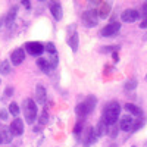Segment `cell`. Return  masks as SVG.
<instances>
[{
	"label": "cell",
	"instance_id": "10",
	"mask_svg": "<svg viewBox=\"0 0 147 147\" xmlns=\"http://www.w3.org/2000/svg\"><path fill=\"white\" fill-rule=\"evenodd\" d=\"M24 59H25V52H24V49H21V47L13 50L10 55V62L13 65H21L24 62Z\"/></svg>",
	"mask_w": 147,
	"mask_h": 147
},
{
	"label": "cell",
	"instance_id": "35",
	"mask_svg": "<svg viewBox=\"0 0 147 147\" xmlns=\"http://www.w3.org/2000/svg\"><path fill=\"white\" fill-rule=\"evenodd\" d=\"M146 80H147V77H146Z\"/></svg>",
	"mask_w": 147,
	"mask_h": 147
},
{
	"label": "cell",
	"instance_id": "31",
	"mask_svg": "<svg viewBox=\"0 0 147 147\" xmlns=\"http://www.w3.org/2000/svg\"><path fill=\"white\" fill-rule=\"evenodd\" d=\"M3 21H5L3 18H0V27H2V24H3Z\"/></svg>",
	"mask_w": 147,
	"mask_h": 147
},
{
	"label": "cell",
	"instance_id": "25",
	"mask_svg": "<svg viewBox=\"0 0 147 147\" xmlns=\"http://www.w3.org/2000/svg\"><path fill=\"white\" fill-rule=\"evenodd\" d=\"M47 121H49V113H47V112H46V110H44V112L41 113V118H40V122H41V124L44 125V124H46V122H47Z\"/></svg>",
	"mask_w": 147,
	"mask_h": 147
},
{
	"label": "cell",
	"instance_id": "12",
	"mask_svg": "<svg viewBox=\"0 0 147 147\" xmlns=\"http://www.w3.org/2000/svg\"><path fill=\"white\" fill-rule=\"evenodd\" d=\"M49 7H50V12H52V15H53V18H55L56 21L62 19V16H63V13H62V6H60L57 2H50V3H49Z\"/></svg>",
	"mask_w": 147,
	"mask_h": 147
},
{
	"label": "cell",
	"instance_id": "29",
	"mask_svg": "<svg viewBox=\"0 0 147 147\" xmlns=\"http://www.w3.org/2000/svg\"><path fill=\"white\" fill-rule=\"evenodd\" d=\"M113 60H115V62H118V60H119V57H118L116 53H113Z\"/></svg>",
	"mask_w": 147,
	"mask_h": 147
},
{
	"label": "cell",
	"instance_id": "21",
	"mask_svg": "<svg viewBox=\"0 0 147 147\" xmlns=\"http://www.w3.org/2000/svg\"><path fill=\"white\" fill-rule=\"evenodd\" d=\"M9 72H10V63L7 60H3V62L0 63V74H2V75H7Z\"/></svg>",
	"mask_w": 147,
	"mask_h": 147
},
{
	"label": "cell",
	"instance_id": "17",
	"mask_svg": "<svg viewBox=\"0 0 147 147\" xmlns=\"http://www.w3.org/2000/svg\"><path fill=\"white\" fill-rule=\"evenodd\" d=\"M37 63H38V66H40V69L44 72V74H49L53 68L50 66V63L47 62V59H44V57H41V59H38L37 60Z\"/></svg>",
	"mask_w": 147,
	"mask_h": 147
},
{
	"label": "cell",
	"instance_id": "5",
	"mask_svg": "<svg viewBox=\"0 0 147 147\" xmlns=\"http://www.w3.org/2000/svg\"><path fill=\"white\" fill-rule=\"evenodd\" d=\"M97 138H99V137L96 136L94 128H93V127H87V128H85V131H84V134H82V144H84L85 147H88V146H91L93 143H96Z\"/></svg>",
	"mask_w": 147,
	"mask_h": 147
},
{
	"label": "cell",
	"instance_id": "7",
	"mask_svg": "<svg viewBox=\"0 0 147 147\" xmlns=\"http://www.w3.org/2000/svg\"><path fill=\"white\" fill-rule=\"evenodd\" d=\"M119 30H121V24H118V22H112V24L106 25V27L100 31V35H102V37H113V35L118 34Z\"/></svg>",
	"mask_w": 147,
	"mask_h": 147
},
{
	"label": "cell",
	"instance_id": "33",
	"mask_svg": "<svg viewBox=\"0 0 147 147\" xmlns=\"http://www.w3.org/2000/svg\"><path fill=\"white\" fill-rule=\"evenodd\" d=\"M0 143H3V140H2V136H0Z\"/></svg>",
	"mask_w": 147,
	"mask_h": 147
},
{
	"label": "cell",
	"instance_id": "1",
	"mask_svg": "<svg viewBox=\"0 0 147 147\" xmlns=\"http://www.w3.org/2000/svg\"><path fill=\"white\" fill-rule=\"evenodd\" d=\"M119 112H121V106L118 102H112L109 103L105 110H103V116H102V122L103 124H106L107 127L109 125H113L116 124L118 121V116H119Z\"/></svg>",
	"mask_w": 147,
	"mask_h": 147
},
{
	"label": "cell",
	"instance_id": "2",
	"mask_svg": "<svg viewBox=\"0 0 147 147\" xmlns=\"http://www.w3.org/2000/svg\"><path fill=\"white\" fill-rule=\"evenodd\" d=\"M24 106V116H25V121L28 124H34L35 119H37V106H35V102L32 99H25L22 103Z\"/></svg>",
	"mask_w": 147,
	"mask_h": 147
},
{
	"label": "cell",
	"instance_id": "24",
	"mask_svg": "<svg viewBox=\"0 0 147 147\" xmlns=\"http://www.w3.org/2000/svg\"><path fill=\"white\" fill-rule=\"evenodd\" d=\"M143 124H144V121H143V119H138V121L136 122V124H132V127H131V131H137V129H138V128H140Z\"/></svg>",
	"mask_w": 147,
	"mask_h": 147
},
{
	"label": "cell",
	"instance_id": "13",
	"mask_svg": "<svg viewBox=\"0 0 147 147\" xmlns=\"http://www.w3.org/2000/svg\"><path fill=\"white\" fill-rule=\"evenodd\" d=\"M46 88L43 87V85H37V88H35V100L37 103H40V105H44L46 103Z\"/></svg>",
	"mask_w": 147,
	"mask_h": 147
},
{
	"label": "cell",
	"instance_id": "32",
	"mask_svg": "<svg viewBox=\"0 0 147 147\" xmlns=\"http://www.w3.org/2000/svg\"><path fill=\"white\" fill-rule=\"evenodd\" d=\"M144 40H147V32H146V35H144Z\"/></svg>",
	"mask_w": 147,
	"mask_h": 147
},
{
	"label": "cell",
	"instance_id": "16",
	"mask_svg": "<svg viewBox=\"0 0 147 147\" xmlns=\"http://www.w3.org/2000/svg\"><path fill=\"white\" fill-rule=\"evenodd\" d=\"M125 110H127V112H129V113H132L134 116H141L143 115V110L138 106L132 105V103H127L125 105Z\"/></svg>",
	"mask_w": 147,
	"mask_h": 147
},
{
	"label": "cell",
	"instance_id": "27",
	"mask_svg": "<svg viewBox=\"0 0 147 147\" xmlns=\"http://www.w3.org/2000/svg\"><path fill=\"white\" fill-rule=\"evenodd\" d=\"M140 28H147V19H144V21L140 24Z\"/></svg>",
	"mask_w": 147,
	"mask_h": 147
},
{
	"label": "cell",
	"instance_id": "22",
	"mask_svg": "<svg viewBox=\"0 0 147 147\" xmlns=\"http://www.w3.org/2000/svg\"><path fill=\"white\" fill-rule=\"evenodd\" d=\"M9 112L13 115V116H18V115H19V106H18L16 103L12 102V103L9 105Z\"/></svg>",
	"mask_w": 147,
	"mask_h": 147
},
{
	"label": "cell",
	"instance_id": "23",
	"mask_svg": "<svg viewBox=\"0 0 147 147\" xmlns=\"http://www.w3.org/2000/svg\"><path fill=\"white\" fill-rule=\"evenodd\" d=\"M136 87H137V81H136V80L127 81V84H125V90H134Z\"/></svg>",
	"mask_w": 147,
	"mask_h": 147
},
{
	"label": "cell",
	"instance_id": "26",
	"mask_svg": "<svg viewBox=\"0 0 147 147\" xmlns=\"http://www.w3.org/2000/svg\"><path fill=\"white\" fill-rule=\"evenodd\" d=\"M143 10H144V12H143V15H144V18L147 19V3L143 6Z\"/></svg>",
	"mask_w": 147,
	"mask_h": 147
},
{
	"label": "cell",
	"instance_id": "34",
	"mask_svg": "<svg viewBox=\"0 0 147 147\" xmlns=\"http://www.w3.org/2000/svg\"><path fill=\"white\" fill-rule=\"evenodd\" d=\"M132 147H136V146H132Z\"/></svg>",
	"mask_w": 147,
	"mask_h": 147
},
{
	"label": "cell",
	"instance_id": "4",
	"mask_svg": "<svg viewBox=\"0 0 147 147\" xmlns=\"http://www.w3.org/2000/svg\"><path fill=\"white\" fill-rule=\"evenodd\" d=\"M82 24L87 28H91V27H96L97 25V19H99V15H97V10H85L82 16Z\"/></svg>",
	"mask_w": 147,
	"mask_h": 147
},
{
	"label": "cell",
	"instance_id": "3",
	"mask_svg": "<svg viewBox=\"0 0 147 147\" xmlns=\"http://www.w3.org/2000/svg\"><path fill=\"white\" fill-rule=\"evenodd\" d=\"M96 97H87L82 103H80L77 107H75V112H77V115L78 116H81V118H84L85 115H88V113H91L93 112V109H94V106H96Z\"/></svg>",
	"mask_w": 147,
	"mask_h": 147
},
{
	"label": "cell",
	"instance_id": "6",
	"mask_svg": "<svg viewBox=\"0 0 147 147\" xmlns=\"http://www.w3.org/2000/svg\"><path fill=\"white\" fill-rule=\"evenodd\" d=\"M25 49H27V52L32 56H40L44 52V46L38 41H28L25 44Z\"/></svg>",
	"mask_w": 147,
	"mask_h": 147
},
{
	"label": "cell",
	"instance_id": "20",
	"mask_svg": "<svg viewBox=\"0 0 147 147\" xmlns=\"http://www.w3.org/2000/svg\"><path fill=\"white\" fill-rule=\"evenodd\" d=\"M0 136H2V140L5 143H10L12 141V132L9 128H2L0 129Z\"/></svg>",
	"mask_w": 147,
	"mask_h": 147
},
{
	"label": "cell",
	"instance_id": "19",
	"mask_svg": "<svg viewBox=\"0 0 147 147\" xmlns=\"http://www.w3.org/2000/svg\"><path fill=\"white\" fill-rule=\"evenodd\" d=\"M109 12H110V5L109 3H102L100 9L97 10V15H99L100 18H106L109 15Z\"/></svg>",
	"mask_w": 147,
	"mask_h": 147
},
{
	"label": "cell",
	"instance_id": "15",
	"mask_svg": "<svg viewBox=\"0 0 147 147\" xmlns=\"http://www.w3.org/2000/svg\"><path fill=\"white\" fill-rule=\"evenodd\" d=\"M16 12H18V6H12V7L9 9V13H7V16L5 18V22H6V27H7V28H10L12 24H13V21H15V18H16Z\"/></svg>",
	"mask_w": 147,
	"mask_h": 147
},
{
	"label": "cell",
	"instance_id": "11",
	"mask_svg": "<svg viewBox=\"0 0 147 147\" xmlns=\"http://www.w3.org/2000/svg\"><path fill=\"white\" fill-rule=\"evenodd\" d=\"M68 44L71 46L72 52L78 50V34L75 31V27L72 25V28H69V38H68Z\"/></svg>",
	"mask_w": 147,
	"mask_h": 147
},
{
	"label": "cell",
	"instance_id": "30",
	"mask_svg": "<svg viewBox=\"0 0 147 147\" xmlns=\"http://www.w3.org/2000/svg\"><path fill=\"white\" fill-rule=\"evenodd\" d=\"M22 5L25 6V7H30V3H28V2H22Z\"/></svg>",
	"mask_w": 147,
	"mask_h": 147
},
{
	"label": "cell",
	"instance_id": "8",
	"mask_svg": "<svg viewBox=\"0 0 147 147\" xmlns=\"http://www.w3.org/2000/svg\"><path fill=\"white\" fill-rule=\"evenodd\" d=\"M12 136H22L24 134V122L21 118H15L13 121H12V124L9 127Z\"/></svg>",
	"mask_w": 147,
	"mask_h": 147
},
{
	"label": "cell",
	"instance_id": "9",
	"mask_svg": "<svg viewBox=\"0 0 147 147\" xmlns=\"http://www.w3.org/2000/svg\"><path fill=\"white\" fill-rule=\"evenodd\" d=\"M121 18H122L124 22H134V21H137L140 18V12L136 10V9H127V10L122 12Z\"/></svg>",
	"mask_w": 147,
	"mask_h": 147
},
{
	"label": "cell",
	"instance_id": "18",
	"mask_svg": "<svg viewBox=\"0 0 147 147\" xmlns=\"http://www.w3.org/2000/svg\"><path fill=\"white\" fill-rule=\"evenodd\" d=\"M94 131H96V136L97 137H102V136H105V134H107V125L103 124V122L100 121L99 124H97V127L94 128Z\"/></svg>",
	"mask_w": 147,
	"mask_h": 147
},
{
	"label": "cell",
	"instance_id": "14",
	"mask_svg": "<svg viewBox=\"0 0 147 147\" xmlns=\"http://www.w3.org/2000/svg\"><path fill=\"white\" fill-rule=\"evenodd\" d=\"M132 124H134V119L131 116H122V119L119 121V128L122 131H131Z\"/></svg>",
	"mask_w": 147,
	"mask_h": 147
},
{
	"label": "cell",
	"instance_id": "28",
	"mask_svg": "<svg viewBox=\"0 0 147 147\" xmlns=\"http://www.w3.org/2000/svg\"><path fill=\"white\" fill-rule=\"evenodd\" d=\"M0 115H2V119H6V112L5 110H0Z\"/></svg>",
	"mask_w": 147,
	"mask_h": 147
}]
</instances>
